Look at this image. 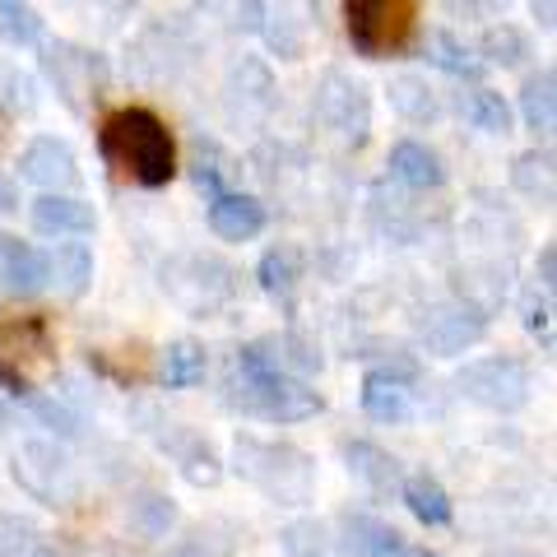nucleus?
<instances>
[{
	"instance_id": "nucleus-1",
	"label": "nucleus",
	"mask_w": 557,
	"mask_h": 557,
	"mask_svg": "<svg viewBox=\"0 0 557 557\" xmlns=\"http://www.w3.org/2000/svg\"><path fill=\"white\" fill-rule=\"evenodd\" d=\"M98 153L116 182L139 190H163L177 177V139L168 121L149 108H116L98 121Z\"/></svg>"
},
{
	"instance_id": "nucleus-2",
	"label": "nucleus",
	"mask_w": 557,
	"mask_h": 557,
	"mask_svg": "<svg viewBox=\"0 0 557 557\" xmlns=\"http://www.w3.org/2000/svg\"><path fill=\"white\" fill-rule=\"evenodd\" d=\"M233 391H237V405L256 418H265V423H307V418H317L325 409V395L311 391V381L274 368L265 339H251L237 354Z\"/></svg>"
},
{
	"instance_id": "nucleus-3",
	"label": "nucleus",
	"mask_w": 557,
	"mask_h": 557,
	"mask_svg": "<svg viewBox=\"0 0 557 557\" xmlns=\"http://www.w3.org/2000/svg\"><path fill=\"white\" fill-rule=\"evenodd\" d=\"M57 372V325L42 311L0 317V391L38 395L42 381Z\"/></svg>"
},
{
	"instance_id": "nucleus-4",
	"label": "nucleus",
	"mask_w": 557,
	"mask_h": 557,
	"mask_svg": "<svg viewBox=\"0 0 557 557\" xmlns=\"http://www.w3.org/2000/svg\"><path fill=\"white\" fill-rule=\"evenodd\" d=\"M233 469L247 483H256L270 502H278V507H302L311 497V483H317V465L298 446H278L260 437L233 442Z\"/></svg>"
},
{
	"instance_id": "nucleus-5",
	"label": "nucleus",
	"mask_w": 557,
	"mask_h": 557,
	"mask_svg": "<svg viewBox=\"0 0 557 557\" xmlns=\"http://www.w3.org/2000/svg\"><path fill=\"white\" fill-rule=\"evenodd\" d=\"M344 38L358 57L386 61L409 51L418 38V0H339Z\"/></svg>"
},
{
	"instance_id": "nucleus-6",
	"label": "nucleus",
	"mask_w": 557,
	"mask_h": 557,
	"mask_svg": "<svg viewBox=\"0 0 557 557\" xmlns=\"http://www.w3.org/2000/svg\"><path fill=\"white\" fill-rule=\"evenodd\" d=\"M460 391L493 413H516L530 405V368L520 358H474L460 372Z\"/></svg>"
},
{
	"instance_id": "nucleus-7",
	"label": "nucleus",
	"mask_w": 557,
	"mask_h": 557,
	"mask_svg": "<svg viewBox=\"0 0 557 557\" xmlns=\"http://www.w3.org/2000/svg\"><path fill=\"white\" fill-rule=\"evenodd\" d=\"M20 177L42 186V196H70V190L79 186V159L65 139L38 135V139H28L20 153Z\"/></svg>"
},
{
	"instance_id": "nucleus-8",
	"label": "nucleus",
	"mask_w": 557,
	"mask_h": 557,
	"mask_svg": "<svg viewBox=\"0 0 557 557\" xmlns=\"http://www.w3.org/2000/svg\"><path fill=\"white\" fill-rule=\"evenodd\" d=\"M487 330V317L474 302H446V307H432L428 321H423V344L442 358H456L465 354L469 344H479Z\"/></svg>"
},
{
	"instance_id": "nucleus-9",
	"label": "nucleus",
	"mask_w": 557,
	"mask_h": 557,
	"mask_svg": "<svg viewBox=\"0 0 557 557\" xmlns=\"http://www.w3.org/2000/svg\"><path fill=\"white\" fill-rule=\"evenodd\" d=\"M317 112L335 131H344V135H358L362 139V131H368V94H362L358 79L339 75V70H330V75H325L321 94H317Z\"/></svg>"
},
{
	"instance_id": "nucleus-10",
	"label": "nucleus",
	"mask_w": 557,
	"mask_h": 557,
	"mask_svg": "<svg viewBox=\"0 0 557 557\" xmlns=\"http://www.w3.org/2000/svg\"><path fill=\"white\" fill-rule=\"evenodd\" d=\"M28 214L42 237H89L98 228L94 205L79 196H38L28 205Z\"/></svg>"
},
{
	"instance_id": "nucleus-11",
	"label": "nucleus",
	"mask_w": 557,
	"mask_h": 557,
	"mask_svg": "<svg viewBox=\"0 0 557 557\" xmlns=\"http://www.w3.org/2000/svg\"><path fill=\"white\" fill-rule=\"evenodd\" d=\"M209 228L223 242H251L265 228V205L247 196V190H219L209 200Z\"/></svg>"
},
{
	"instance_id": "nucleus-12",
	"label": "nucleus",
	"mask_w": 557,
	"mask_h": 557,
	"mask_svg": "<svg viewBox=\"0 0 557 557\" xmlns=\"http://www.w3.org/2000/svg\"><path fill=\"white\" fill-rule=\"evenodd\" d=\"M399 497H405L409 516L418 520V525H428V530H446L450 520H456V502H450L442 479L428 474V469H418V474H409L405 483H399Z\"/></svg>"
},
{
	"instance_id": "nucleus-13",
	"label": "nucleus",
	"mask_w": 557,
	"mask_h": 557,
	"mask_svg": "<svg viewBox=\"0 0 557 557\" xmlns=\"http://www.w3.org/2000/svg\"><path fill=\"white\" fill-rule=\"evenodd\" d=\"M94 284V251L84 242H57L47 251V288H57L65 302L84 298V288Z\"/></svg>"
},
{
	"instance_id": "nucleus-14",
	"label": "nucleus",
	"mask_w": 557,
	"mask_h": 557,
	"mask_svg": "<svg viewBox=\"0 0 557 557\" xmlns=\"http://www.w3.org/2000/svg\"><path fill=\"white\" fill-rule=\"evenodd\" d=\"M391 177L409 190H437V186H446V163L423 139H399L391 149Z\"/></svg>"
},
{
	"instance_id": "nucleus-15",
	"label": "nucleus",
	"mask_w": 557,
	"mask_h": 557,
	"mask_svg": "<svg viewBox=\"0 0 557 557\" xmlns=\"http://www.w3.org/2000/svg\"><path fill=\"white\" fill-rule=\"evenodd\" d=\"M14 479H20L24 487L38 502H47V507H57L51 502V487H47V479H57V487L61 493H75V479H70V465L57 456L51 446H24L20 456H14Z\"/></svg>"
},
{
	"instance_id": "nucleus-16",
	"label": "nucleus",
	"mask_w": 557,
	"mask_h": 557,
	"mask_svg": "<svg viewBox=\"0 0 557 557\" xmlns=\"http://www.w3.org/2000/svg\"><path fill=\"white\" fill-rule=\"evenodd\" d=\"M0 278H5L10 293H33L47 288V251H38L33 242H20V237H0Z\"/></svg>"
},
{
	"instance_id": "nucleus-17",
	"label": "nucleus",
	"mask_w": 557,
	"mask_h": 557,
	"mask_svg": "<svg viewBox=\"0 0 557 557\" xmlns=\"http://www.w3.org/2000/svg\"><path fill=\"white\" fill-rule=\"evenodd\" d=\"M278 544H284L288 557H362L335 525H325V520H288Z\"/></svg>"
},
{
	"instance_id": "nucleus-18",
	"label": "nucleus",
	"mask_w": 557,
	"mask_h": 557,
	"mask_svg": "<svg viewBox=\"0 0 557 557\" xmlns=\"http://www.w3.org/2000/svg\"><path fill=\"white\" fill-rule=\"evenodd\" d=\"M362 413L372 423H405L413 413V395H409V381L386 376V372H368L362 376Z\"/></svg>"
},
{
	"instance_id": "nucleus-19",
	"label": "nucleus",
	"mask_w": 557,
	"mask_h": 557,
	"mask_svg": "<svg viewBox=\"0 0 557 557\" xmlns=\"http://www.w3.org/2000/svg\"><path fill=\"white\" fill-rule=\"evenodd\" d=\"M520 121L539 135H548L557 126V70L553 65H539L520 84Z\"/></svg>"
},
{
	"instance_id": "nucleus-20",
	"label": "nucleus",
	"mask_w": 557,
	"mask_h": 557,
	"mask_svg": "<svg viewBox=\"0 0 557 557\" xmlns=\"http://www.w3.org/2000/svg\"><path fill=\"white\" fill-rule=\"evenodd\" d=\"M344 460H348V474H358L372 493H395L405 474H399V460L391 450H381L376 442H348L344 446Z\"/></svg>"
},
{
	"instance_id": "nucleus-21",
	"label": "nucleus",
	"mask_w": 557,
	"mask_h": 557,
	"mask_svg": "<svg viewBox=\"0 0 557 557\" xmlns=\"http://www.w3.org/2000/svg\"><path fill=\"white\" fill-rule=\"evenodd\" d=\"M205 372H209L205 344H196V339H177V344H168V348H163L159 381H163L168 391H190V386H200Z\"/></svg>"
},
{
	"instance_id": "nucleus-22",
	"label": "nucleus",
	"mask_w": 557,
	"mask_h": 557,
	"mask_svg": "<svg viewBox=\"0 0 557 557\" xmlns=\"http://www.w3.org/2000/svg\"><path fill=\"white\" fill-rule=\"evenodd\" d=\"M256 278H260V288L265 293H274V298H288V293L298 288V278H302V251L288 247V242H278V247H270L265 256H260Z\"/></svg>"
},
{
	"instance_id": "nucleus-23",
	"label": "nucleus",
	"mask_w": 557,
	"mask_h": 557,
	"mask_svg": "<svg viewBox=\"0 0 557 557\" xmlns=\"http://www.w3.org/2000/svg\"><path fill=\"white\" fill-rule=\"evenodd\" d=\"M391 108L405 116V121H413V126H423V121H437L442 116V102H437V94H432V84L418 79V75L391 79Z\"/></svg>"
},
{
	"instance_id": "nucleus-24",
	"label": "nucleus",
	"mask_w": 557,
	"mask_h": 557,
	"mask_svg": "<svg viewBox=\"0 0 557 557\" xmlns=\"http://www.w3.org/2000/svg\"><path fill=\"white\" fill-rule=\"evenodd\" d=\"M344 539L362 557H399V548H405V534H399L395 525H386V520H376V516H354Z\"/></svg>"
},
{
	"instance_id": "nucleus-25",
	"label": "nucleus",
	"mask_w": 557,
	"mask_h": 557,
	"mask_svg": "<svg viewBox=\"0 0 557 557\" xmlns=\"http://www.w3.org/2000/svg\"><path fill=\"white\" fill-rule=\"evenodd\" d=\"M89 368L102 372V376H112L116 386H145V381L153 376L149 354L139 344L131 348V358H116V348H89Z\"/></svg>"
},
{
	"instance_id": "nucleus-26",
	"label": "nucleus",
	"mask_w": 557,
	"mask_h": 557,
	"mask_svg": "<svg viewBox=\"0 0 557 557\" xmlns=\"http://www.w3.org/2000/svg\"><path fill=\"white\" fill-rule=\"evenodd\" d=\"M465 116L474 121L483 135H511V126H516L511 102L502 98L497 89H474V94H469L465 98Z\"/></svg>"
},
{
	"instance_id": "nucleus-27",
	"label": "nucleus",
	"mask_w": 557,
	"mask_h": 557,
	"mask_svg": "<svg viewBox=\"0 0 557 557\" xmlns=\"http://www.w3.org/2000/svg\"><path fill=\"white\" fill-rule=\"evenodd\" d=\"M479 51L493 65H520L525 57H534V47L525 38V28H516V24H493V28H483V38H479Z\"/></svg>"
},
{
	"instance_id": "nucleus-28",
	"label": "nucleus",
	"mask_w": 557,
	"mask_h": 557,
	"mask_svg": "<svg viewBox=\"0 0 557 557\" xmlns=\"http://www.w3.org/2000/svg\"><path fill=\"white\" fill-rule=\"evenodd\" d=\"M428 61L437 70H446V75H456V79L483 75V61H474V51H469L456 33H432L428 38Z\"/></svg>"
},
{
	"instance_id": "nucleus-29",
	"label": "nucleus",
	"mask_w": 557,
	"mask_h": 557,
	"mask_svg": "<svg viewBox=\"0 0 557 557\" xmlns=\"http://www.w3.org/2000/svg\"><path fill=\"white\" fill-rule=\"evenodd\" d=\"M0 38L10 47H33L42 38V14L33 0H0Z\"/></svg>"
},
{
	"instance_id": "nucleus-30",
	"label": "nucleus",
	"mask_w": 557,
	"mask_h": 557,
	"mask_svg": "<svg viewBox=\"0 0 557 557\" xmlns=\"http://www.w3.org/2000/svg\"><path fill=\"white\" fill-rule=\"evenodd\" d=\"M511 182L525 190V196H539V190H544V200H548L553 196V153L548 149L520 153V159L511 163Z\"/></svg>"
},
{
	"instance_id": "nucleus-31",
	"label": "nucleus",
	"mask_w": 557,
	"mask_h": 557,
	"mask_svg": "<svg viewBox=\"0 0 557 557\" xmlns=\"http://www.w3.org/2000/svg\"><path fill=\"white\" fill-rule=\"evenodd\" d=\"M177 460H182V474L196 483V487H214L223 479V460L209 450V442L200 437H186V446L177 450Z\"/></svg>"
},
{
	"instance_id": "nucleus-32",
	"label": "nucleus",
	"mask_w": 557,
	"mask_h": 557,
	"mask_svg": "<svg viewBox=\"0 0 557 557\" xmlns=\"http://www.w3.org/2000/svg\"><path fill=\"white\" fill-rule=\"evenodd\" d=\"M172 520H177V507H172L168 497L149 493V497H139V502H135V525L145 530V534H168Z\"/></svg>"
},
{
	"instance_id": "nucleus-33",
	"label": "nucleus",
	"mask_w": 557,
	"mask_h": 557,
	"mask_svg": "<svg viewBox=\"0 0 557 557\" xmlns=\"http://www.w3.org/2000/svg\"><path fill=\"white\" fill-rule=\"evenodd\" d=\"M28 544H33L28 520L0 511V557H28Z\"/></svg>"
},
{
	"instance_id": "nucleus-34",
	"label": "nucleus",
	"mask_w": 557,
	"mask_h": 557,
	"mask_svg": "<svg viewBox=\"0 0 557 557\" xmlns=\"http://www.w3.org/2000/svg\"><path fill=\"white\" fill-rule=\"evenodd\" d=\"M525 325H530V335H539L548 348H553V293H530L525 298Z\"/></svg>"
},
{
	"instance_id": "nucleus-35",
	"label": "nucleus",
	"mask_w": 557,
	"mask_h": 557,
	"mask_svg": "<svg viewBox=\"0 0 557 557\" xmlns=\"http://www.w3.org/2000/svg\"><path fill=\"white\" fill-rule=\"evenodd\" d=\"M553 284H557V251L544 247V251H539V288L553 293Z\"/></svg>"
},
{
	"instance_id": "nucleus-36",
	"label": "nucleus",
	"mask_w": 557,
	"mask_h": 557,
	"mask_svg": "<svg viewBox=\"0 0 557 557\" xmlns=\"http://www.w3.org/2000/svg\"><path fill=\"white\" fill-rule=\"evenodd\" d=\"M38 418H42V423H51V428L61 423V432H75V418H70L61 405H38Z\"/></svg>"
},
{
	"instance_id": "nucleus-37",
	"label": "nucleus",
	"mask_w": 557,
	"mask_h": 557,
	"mask_svg": "<svg viewBox=\"0 0 557 557\" xmlns=\"http://www.w3.org/2000/svg\"><path fill=\"white\" fill-rule=\"evenodd\" d=\"M530 10H534L539 28H553V24H557V20H553V14H557V0H530Z\"/></svg>"
},
{
	"instance_id": "nucleus-38",
	"label": "nucleus",
	"mask_w": 557,
	"mask_h": 557,
	"mask_svg": "<svg viewBox=\"0 0 557 557\" xmlns=\"http://www.w3.org/2000/svg\"><path fill=\"white\" fill-rule=\"evenodd\" d=\"M10 209H20V186L10 177H0V214H10Z\"/></svg>"
},
{
	"instance_id": "nucleus-39",
	"label": "nucleus",
	"mask_w": 557,
	"mask_h": 557,
	"mask_svg": "<svg viewBox=\"0 0 557 557\" xmlns=\"http://www.w3.org/2000/svg\"><path fill=\"white\" fill-rule=\"evenodd\" d=\"M399 557H442V553H432V548H413V544H405V548H399Z\"/></svg>"
},
{
	"instance_id": "nucleus-40",
	"label": "nucleus",
	"mask_w": 557,
	"mask_h": 557,
	"mask_svg": "<svg viewBox=\"0 0 557 557\" xmlns=\"http://www.w3.org/2000/svg\"><path fill=\"white\" fill-rule=\"evenodd\" d=\"M28 557H61V553H57V548H33Z\"/></svg>"
}]
</instances>
